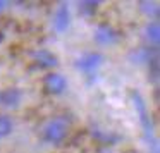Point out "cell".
<instances>
[{
    "label": "cell",
    "instance_id": "obj_1",
    "mask_svg": "<svg viewBox=\"0 0 160 153\" xmlns=\"http://www.w3.org/2000/svg\"><path fill=\"white\" fill-rule=\"evenodd\" d=\"M103 64V55L98 52H88L83 53L79 59L76 60V69L81 71L86 77H95L98 69Z\"/></svg>",
    "mask_w": 160,
    "mask_h": 153
},
{
    "label": "cell",
    "instance_id": "obj_2",
    "mask_svg": "<svg viewBox=\"0 0 160 153\" xmlns=\"http://www.w3.org/2000/svg\"><path fill=\"white\" fill-rule=\"evenodd\" d=\"M67 132H69V124L64 119H52L43 127V139L57 145V143L66 139Z\"/></svg>",
    "mask_w": 160,
    "mask_h": 153
},
{
    "label": "cell",
    "instance_id": "obj_3",
    "mask_svg": "<svg viewBox=\"0 0 160 153\" xmlns=\"http://www.w3.org/2000/svg\"><path fill=\"white\" fill-rule=\"evenodd\" d=\"M43 86H45V90L48 91V93L60 95V93H64L66 88H67V79L59 72H50V74H47L45 79H43Z\"/></svg>",
    "mask_w": 160,
    "mask_h": 153
},
{
    "label": "cell",
    "instance_id": "obj_4",
    "mask_svg": "<svg viewBox=\"0 0 160 153\" xmlns=\"http://www.w3.org/2000/svg\"><path fill=\"white\" fill-rule=\"evenodd\" d=\"M53 29L57 33H64L67 31L71 24V11L67 7V4H59V7L55 9V14H53Z\"/></svg>",
    "mask_w": 160,
    "mask_h": 153
},
{
    "label": "cell",
    "instance_id": "obj_5",
    "mask_svg": "<svg viewBox=\"0 0 160 153\" xmlns=\"http://www.w3.org/2000/svg\"><path fill=\"white\" fill-rule=\"evenodd\" d=\"M93 38H95V42H97L98 45H114V43L119 40V35L112 26L98 24L97 29H95Z\"/></svg>",
    "mask_w": 160,
    "mask_h": 153
},
{
    "label": "cell",
    "instance_id": "obj_6",
    "mask_svg": "<svg viewBox=\"0 0 160 153\" xmlns=\"http://www.w3.org/2000/svg\"><path fill=\"white\" fill-rule=\"evenodd\" d=\"M21 98H22V93L18 88H7V90L0 91V105H4V107L16 108L21 101Z\"/></svg>",
    "mask_w": 160,
    "mask_h": 153
},
{
    "label": "cell",
    "instance_id": "obj_7",
    "mask_svg": "<svg viewBox=\"0 0 160 153\" xmlns=\"http://www.w3.org/2000/svg\"><path fill=\"white\" fill-rule=\"evenodd\" d=\"M35 60L40 67H45V69L55 67L57 62H59L57 57L52 52H48V50H38V52H35Z\"/></svg>",
    "mask_w": 160,
    "mask_h": 153
},
{
    "label": "cell",
    "instance_id": "obj_8",
    "mask_svg": "<svg viewBox=\"0 0 160 153\" xmlns=\"http://www.w3.org/2000/svg\"><path fill=\"white\" fill-rule=\"evenodd\" d=\"M132 100H134V107L138 108V112H139V119H141L145 129L146 131H152V124H150L148 115H146V105H145V101H143V98L139 96L138 93H132Z\"/></svg>",
    "mask_w": 160,
    "mask_h": 153
},
{
    "label": "cell",
    "instance_id": "obj_9",
    "mask_svg": "<svg viewBox=\"0 0 160 153\" xmlns=\"http://www.w3.org/2000/svg\"><path fill=\"white\" fill-rule=\"evenodd\" d=\"M146 38L150 40V43H153V47L158 45V38H160V28H158V22L157 21H152L148 26H146Z\"/></svg>",
    "mask_w": 160,
    "mask_h": 153
},
{
    "label": "cell",
    "instance_id": "obj_10",
    "mask_svg": "<svg viewBox=\"0 0 160 153\" xmlns=\"http://www.w3.org/2000/svg\"><path fill=\"white\" fill-rule=\"evenodd\" d=\"M12 127H14V122L9 115H0V139L7 138L12 132Z\"/></svg>",
    "mask_w": 160,
    "mask_h": 153
},
{
    "label": "cell",
    "instance_id": "obj_11",
    "mask_svg": "<svg viewBox=\"0 0 160 153\" xmlns=\"http://www.w3.org/2000/svg\"><path fill=\"white\" fill-rule=\"evenodd\" d=\"M97 9H98V2H81L79 4V12L83 16H88V17L95 16Z\"/></svg>",
    "mask_w": 160,
    "mask_h": 153
},
{
    "label": "cell",
    "instance_id": "obj_12",
    "mask_svg": "<svg viewBox=\"0 0 160 153\" xmlns=\"http://www.w3.org/2000/svg\"><path fill=\"white\" fill-rule=\"evenodd\" d=\"M141 11H145L146 16H150V17H157V16H158V5H157V4H146V2H141Z\"/></svg>",
    "mask_w": 160,
    "mask_h": 153
},
{
    "label": "cell",
    "instance_id": "obj_13",
    "mask_svg": "<svg viewBox=\"0 0 160 153\" xmlns=\"http://www.w3.org/2000/svg\"><path fill=\"white\" fill-rule=\"evenodd\" d=\"M4 7H5V2H2V0H0V11H2Z\"/></svg>",
    "mask_w": 160,
    "mask_h": 153
},
{
    "label": "cell",
    "instance_id": "obj_14",
    "mask_svg": "<svg viewBox=\"0 0 160 153\" xmlns=\"http://www.w3.org/2000/svg\"><path fill=\"white\" fill-rule=\"evenodd\" d=\"M4 40V33H2V29H0V42Z\"/></svg>",
    "mask_w": 160,
    "mask_h": 153
}]
</instances>
